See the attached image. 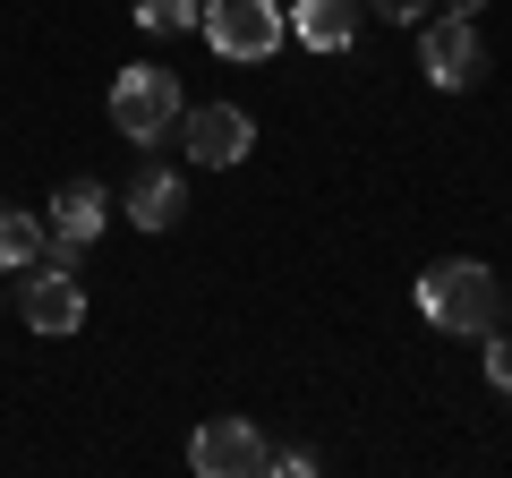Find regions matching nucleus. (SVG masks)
Wrapping results in <instances>:
<instances>
[{
    "mask_svg": "<svg viewBox=\"0 0 512 478\" xmlns=\"http://www.w3.org/2000/svg\"><path fill=\"white\" fill-rule=\"evenodd\" d=\"M419 316L436 333H461V342L495 333V274L478 257H436L419 274Z\"/></svg>",
    "mask_w": 512,
    "mask_h": 478,
    "instance_id": "1",
    "label": "nucleus"
},
{
    "mask_svg": "<svg viewBox=\"0 0 512 478\" xmlns=\"http://www.w3.org/2000/svg\"><path fill=\"white\" fill-rule=\"evenodd\" d=\"M180 111H188V94H180L171 69H120L111 77V129H120L128 146H163V137L180 129Z\"/></svg>",
    "mask_w": 512,
    "mask_h": 478,
    "instance_id": "2",
    "label": "nucleus"
},
{
    "mask_svg": "<svg viewBox=\"0 0 512 478\" xmlns=\"http://www.w3.org/2000/svg\"><path fill=\"white\" fill-rule=\"evenodd\" d=\"M419 77L436 94H470L487 77V43H478V18H419Z\"/></svg>",
    "mask_w": 512,
    "mask_h": 478,
    "instance_id": "3",
    "label": "nucleus"
},
{
    "mask_svg": "<svg viewBox=\"0 0 512 478\" xmlns=\"http://www.w3.org/2000/svg\"><path fill=\"white\" fill-rule=\"evenodd\" d=\"M282 26H291V18H282L274 0H205V9H197V35L214 43L222 60H274L282 52Z\"/></svg>",
    "mask_w": 512,
    "mask_h": 478,
    "instance_id": "4",
    "label": "nucleus"
},
{
    "mask_svg": "<svg viewBox=\"0 0 512 478\" xmlns=\"http://www.w3.org/2000/svg\"><path fill=\"white\" fill-rule=\"evenodd\" d=\"M18 316L43 333V342L77 333V325H86V282H77V265H60V257L18 265Z\"/></svg>",
    "mask_w": 512,
    "mask_h": 478,
    "instance_id": "5",
    "label": "nucleus"
},
{
    "mask_svg": "<svg viewBox=\"0 0 512 478\" xmlns=\"http://www.w3.org/2000/svg\"><path fill=\"white\" fill-rule=\"evenodd\" d=\"M188 470L197 478H265L274 470V444H265L256 419H205L188 436Z\"/></svg>",
    "mask_w": 512,
    "mask_h": 478,
    "instance_id": "6",
    "label": "nucleus"
},
{
    "mask_svg": "<svg viewBox=\"0 0 512 478\" xmlns=\"http://www.w3.org/2000/svg\"><path fill=\"white\" fill-rule=\"evenodd\" d=\"M180 146H188V163L231 171V163L256 154V120L239 103H197V111H180Z\"/></svg>",
    "mask_w": 512,
    "mask_h": 478,
    "instance_id": "7",
    "label": "nucleus"
},
{
    "mask_svg": "<svg viewBox=\"0 0 512 478\" xmlns=\"http://www.w3.org/2000/svg\"><path fill=\"white\" fill-rule=\"evenodd\" d=\"M103 222H111V197H103L94 180H69V188L52 197V214H43V239H52V248H94Z\"/></svg>",
    "mask_w": 512,
    "mask_h": 478,
    "instance_id": "8",
    "label": "nucleus"
},
{
    "mask_svg": "<svg viewBox=\"0 0 512 478\" xmlns=\"http://www.w3.org/2000/svg\"><path fill=\"white\" fill-rule=\"evenodd\" d=\"M180 214H188V188H180V171L146 163L137 180H128V222H137V231H171Z\"/></svg>",
    "mask_w": 512,
    "mask_h": 478,
    "instance_id": "9",
    "label": "nucleus"
},
{
    "mask_svg": "<svg viewBox=\"0 0 512 478\" xmlns=\"http://www.w3.org/2000/svg\"><path fill=\"white\" fill-rule=\"evenodd\" d=\"M291 35L308 43V52H350V35H359V0H299Z\"/></svg>",
    "mask_w": 512,
    "mask_h": 478,
    "instance_id": "10",
    "label": "nucleus"
},
{
    "mask_svg": "<svg viewBox=\"0 0 512 478\" xmlns=\"http://www.w3.org/2000/svg\"><path fill=\"white\" fill-rule=\"evenodd\" d=\"M35 257H43V222L0 205V265H35Z\"/></svg>",
    "mask_w": 512,
    "mask_h": 478,
    "instance_id": "11",
    "label": "nucleus"
},
{
    "mask_svg": "<svg viewBox=\"0 0 512 478\" xmlns=\"http://www.w3.org/2000/svg\"><path fill=\"white\" fill-rule=\"evenodd\" d=\"M197 9H205V0H137V26H146V35H188Z\"/></svg>",
    "mask_w": 512,
    "mask_h": 478,
    "instance_id": "12",
    "label": "nucleus"
},
{
    "mask_svg": "<svg viewBox=\"0 0 512 478\" xmlns=\"http://www.w3.org/2000/svg\"><path fill=\"white\" fill-rule=\"evenodd\" d=\"M478 342H487V385L512 393V333H478Z\"/></svg>",
    "mask_w": 512,
    "mask_h": 478,
    "instance_id": "13",
    "label": "nucleus"
},
{
    "mask_svg": "<svg viewBox=\"0 0 512 478\" xmlns=\"http://www.w3.org/2000/svg\"><path fill=\"white\" fill-rule=\"evenodd\" d=\"M367 9H376V18H384V26H419V18H427V9H436V0H367Z\"/></svg>",
    "mask_w": 512,
    "mask_h": 478,
    "instance_id": "14",
    "label": "nucleus"
},
{
    "mask_svg": "<svg viewBox=\"0 0 512 478\" xmlns=\"http://www.w3.org/2000/svg\"><path fill=\"white\" fill-rule=\"evenodd\" d=\"M436 9H453V18H470V9H487V0H436Z\"/></svg>",
    "mask_w": 512,
    "mask_h": 478,
    "instance_id": "15",
    "label": "nucleus"
}]
</instances>
